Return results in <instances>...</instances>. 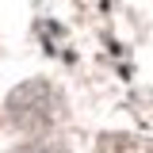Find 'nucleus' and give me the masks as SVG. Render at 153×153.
<instances>
[{
	"mask_svg": "<svg viewBox=\"0 0 153 153\" xmlns=\"http://www.w3.org/2000/svg\"><path fill=\"white\" fill-rule=\"evenodd\" d=\"M57 111H61V96L46 80H27V84H19L8 96V119L27 134H38L46 126H54Z\"/></svg>",
	"mask_w": 153,
	"mask_h": 153,
	"instance_id": "obj_1",
	"label": "nucleus"
},
{
	"mask_svg": "<svg viewBox=\"0 0 153 153\" xmlns=\"http://www.w3.org/2000/svg\"><path fill=\"white\" fill-rule=\"evenodd\" d=\"M27 153H61L57 146H35V149H27Z\"/></svg>",
	"mask_w": 153,
	"mask_h": 153,
	"instance_id": "obj_2",
	"label": "nucleus"
}]
</instances>
